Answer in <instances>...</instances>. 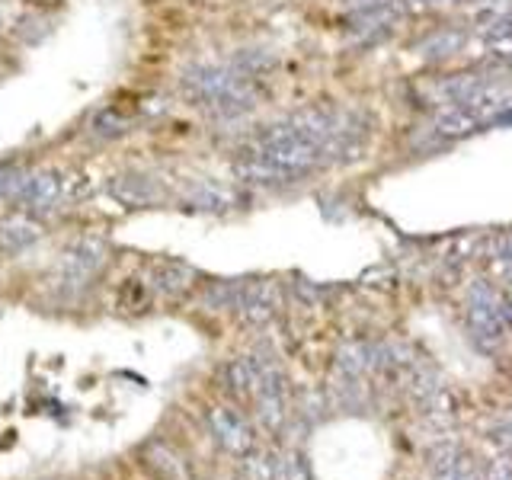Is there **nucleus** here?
I'll return each mask as SVG.
<instances>
[{
	"label": "nucleus",
	"mask_w": 512,
	"mask_h": 480,
	"mask_svg": "<svg viewBox=\"0 0 512 480\" xmlns=\"http://www.w3.org/2000/svg\"><path fill=\"white\" fill-rule=\"evenodd\" d=\"M234 308L240 311V317L247 324H269L279 311V285L269 279H256V282H244L240 285V295Z\"/></svg>",
	"instance_id": "nucleus-6"
},
{
	"label": "nucleus",
	"mask_w": 512,
	"mask_h": 480,
	"mask_svg": "<svg viewBox=\"0 0 512 480\" xmlns=\"http://www.w3.org/2000/svg\"><path fill=\"white\" fill-rule=\"evenodd\" d=\"M109 196L125 208H151L164 202V189L148 173H116L109 180Z\"/></svg>",
	"instance_id": "nucleus-7"
},
{
	"label": "nucleus",
	"mask_w": 512,
	"mask_h": 480,
	"mask_svg": "<svg viewBox=\"0 0 512 480\" xmlns=\"http://www.w3.org/2000/svg\"><path fill=\"white\" fill-rule=\"evenodd\" d=\"M269 362H260L256 356H237L224 365V384L228 391L240 400H253L256 388H260V378L266 372Z\"/></svg>",
	"instance_id": "nucleus-8"
},
{
	"label": "nucleus",
	"mask_w": 512,
	"mask_h": 480,
	"mask_svg": "<svg viewBox=\"0 0 512 480\" xmlns=\"http://www.w3.org/2000/svg\"><path fill=\"white\" fill-rule=\"evenodd\" d=\"M381 4H388V0H346V10L359 13V10H372V7H381Z\"/></svg>",
	"instance_id": "nucleus-25"
},
{
	"label": "nucleus",
	"mask_w": 512,
	"mask_h": 480,
	"mask_svg": "<svg viewBox=\"0 0 512 480\" xmlns=\"http://www.w3.org/2000/svg\"><path fill=\"white\" fill-rule=\"evenodd\" d=\"M484 480H512V464L509 461H493L487 468V474H484Z\"/></svg>",
	"instance_id": "nucleus-24"
},
{
	"label": "nucleus",
	"mask_w": 512,
	"mask_h": 480,
	"mask_svg": "<svg viewBox=\"0 0 512 480\" xmlns=\"http://www.w3.org/2000/svg\"><path fill=\"white\" fill-rule=\"evenodd\" d=\"M336 365H340L349 378H359L368 368H375V349L365 343H346L340 349V356H336Z\"/></svg>",
	"instance_id": "nucleus-13"
},
{
	"label": "nucleus",
	"mask_w": 512,
	"mask_h": 480,
	"mask_svg": "<svg viewBox=\"0 0 512 480\" xmlns=\"http://www.w3.org/2000/svg\"><path fill=\"white\" fill-rule=\"evenodd\" d=\"M208 426H212V436L224 452H231L237 458H244L253 452V429L247 423V416L234 410V407H212L208 410Z\"/></svg>",
	"instance_id": "nucleus-4"
},
{
	"label": "nucleus",
	"mask_w": 512,
	"mask_h": 480,
	"mask_svg": "<svg viewBox=\"0 0 512 480\" xmlns=\"http://www.w3.org/2000/svg\"><path fill=\"white\" fill-rule=\"evenodd\" d=\"M496 442H500L503 448H509V452H512V420H506L500 429H496Z\"/></svg>",
	"instance_id": "nucleus-26"
},
{
	"label": "nucleus",
	"mask_w": 512,
	"mask_h": 480,
	"mask_svg": "<svg viewBox=\"0 0 512 480\" xmlns=\"http://www.w3.org/2000/svg\"><path fill=\"white\" fill-rule=\"evenodd\" d=\"M477 32L487 42L512 39V4L509 7H490L484 13H477Z\"/></svg>",
	"instance_id": "nucleus-12"
},
{
	"label": "nucleus",
	"mask_w": 512,
	"mask_h": 480,
	"mask_svg": "<svg viewBox=\"0 0 512 480\" xmlns=\"http://www.w3.org/2000/svg\"><path fill=\"white\" fill-rule=\"evenodd\" d=\"M144 468H148L157 480H189L186 464L164 442H151L144 448Z\"/></svg>",
	"instance_id": "nucleus-11"
},
{
	"label": "nucleus",
	"mask_w": 512,
	"mask_h": 480,
	"mask_svg": "<svg viewBox=\"0 0 512 480\" xmlns=\"http://www.w3.org/2000/svg\"><path fill=\"white\" fill-rule=\"evenodd\" d=\"M490 61L503 64V68H512V39L490 42Z\"/></svg>",
	"instance_id": "nucleus-22"
},
{
	"label": "nucleus",
	"mask_w": 512,
	"mask_h": 480,
	"mask_svg": "<svg viewBox=\"0 0 512 480\" xmlns=\"http://www.w3.org/2000/svg\"><path fill=\"white\" fill-rule=\"evenodd\" d=\"M468 324L480 349H496L503 343L506 327L496 314V292L487 282H474L468 295Z\"/></svg>",
	"instance_id": "nucleus-2"
},
{
	"label": "nucleus",
	"mask_w": 512,
	"mask_h": 480,
	"mask_svg": "<svg viewBox=\"0 0 512 480\" xmlns=\"http://www.w3.org/2000/svg\"><path fill=\"white\" fill-rule=\"evenodd\" d=\"M26 167L23 164H0V199H13L16 189L26 180Z\"/></svg>",
	"instance_id": "nucleus-19"
},
{
	"label": "nucleus",
	"mask_w": 512,
	"mask_h": 480,
	"mask_svg": "<svg viewBox=\"0 0 512 480\" xmlns=\"http://www.w3.org/2000/svg\"><path fill=\"white\" fill-rule=\"evenodd\" d=\"M61 196H64V176L55 170H36V173H26V180L16 189L13 199L23 205V212L39 218V215L55 212Z\"/></svg>",
	"instance_id": "nucleus-3"
},
{
	"label": "nucleus",
	"mask_w": 512,
	"mask_h": 480,
	"mask_svg": "<svg viewBox=\"0 0 512 480\" xmlns=\"http://www.w3.org/2000/svg\"><path fill=\"white\" fill-rule=\"evenodd\" d=\"M109 260V247L100 237H77L74 244L64 247L58 263V279L64 285H87Z\"/></svg>",
	"instance_id": "nucleus-1"
},
{
	"label": "nucleus",
	"mask_w": 512,
	"mask_h": 480,
	"mask_svg": "<svg viewBox=\"0 0 512 480\" xmlns=\"http://www.w3.org/2000/svg\"><path fill=\"white\" fill-rule=\"evenodd\" d=\"M42 234H45L42 221L29 212H13L0 221V247L10 250V253H20V250L32 247Z\"/></svg>",
	"instance_id": "nucleus-10"
},
{
	"label": "nucleus",
	"mask_w": 512,
	"mask_h": 480,
	"mask_svg": "<svg viewBox=\"0 0 512 480\" xmlns=\"http://www.w3.org/2000/svg\"><path fill=\"white\" fill-rule=\"evenodd\" d=\"M244 474L247 480H276V458L269 455H244Z\"/></svg>",
	"instance_id": "nucleus-18"
},
{
	"label": "nucleus",
	"mask_w": 512,
	"mask_h": 480,
	"mask_svg": "<svg viewBox=\"0 0 512 480\" xmlns=\"http://www.w3.org/2000/svg\"><path fill=\"white\" fill-rule=\"evenodd\" d=\"M253 404H256V416H260V423L266 429H272V432L282 429L285 416H288V388H285V375L276 365H266L260 388L253 394Z\"/></svg>",
	"instance_id": "nucleus-5"
},
{
	"label": "nucleus",
	"mask_w": 512,
	"mask_h": 480,
	"mask_svg": "<svg viewBox=\"0 0 512 480\" xmlns=\"http://www.w3.org/2000/svg\"><path fill=\"white\" fill-rule=\"evenodd\" d=\"M461 45H464L461 29H439V32H432L429 39L420 42V55L423 58H445V55H455Z\"/></svg>",
	"instance_id": "nucleus-14"
},
{
	"label": "nucleus",
	"mask_w": 512,
	"mask_h": 480,
	"mask_svg": "<svg viewBox=\"0 0 512 480\" xmlns=\"http://www.w3.org/2000/svg\"><path fill=\"white\" fill-rule=\"evenodd\" d=\"M240 285L244 282H212L208 285V292H205V304L208 308H234L237 304V295H240Z\"/></svg>",
	"instance_id": "nucleus-16"
},
{
	"label": "nucleus",
	"mask_w": 512,
	"mask_h": 480,
	"mask_svg": "<svg viewBox=\"0 0 512 480\" xmlns=\"http://www.w3.org/2000/svg\"><path fill=\"white\" fill-rule=\"evenodd\" d=\"M128 128H132V119L119 116L116 109H103L100 116L93 119V135L96 138H119V135L128 132Z\"/></svg>",
	"instance_id": "nucleus-15"
},
{
	"label": "nucleus",
	"mask_w": 512,
	"mask_h": 480,
	"mask_svg": "<svg viewBox=\"0 0 512 480\" xmlns=\"http://www.w3.org/2000/svg\"><path fill=\"white\" fill-rule=\"evenodd\" d=\"M458 458H461V455H458V445L442 442V445H436V448L429 452V471L436 474V480H439V477H445L448 471L455 468Z\"/></svg>",
	"instance_id": "nucleus-17"
},
{
	"label": "nucleus",
	"mask_w": 512,
	"mask_h": 480,
	"mask_svg": "<svg viewBox=\"0 0 512 480\" xmlns=\"http://www.w3.org/2000/svg\"><path fill=\"white\" fill-rule=\"evenodd\" d=\"M439 480H477V471H474V464L468 458H458L455 468L448 471L445 477H439Z\"/></svg>",
	"instance_id": "nucleus-23"
},
{
	"label": "nucleus",
	"mask_w": 512,
	"mask_h": 480,
	"mask_svg": "<svg viewBox=\"0 0 512 480\" xmlns=\"http://www.w3.org/2000/svg\"><path fill=\"white\" fill-rule=\"evenodd\" d=\"M151 285L160 295L167 298H186L192 288H196V269L180 263V260H164L154 263L151 269Z\"/></svg>",
	"instance_id": "nucleus-9"
},
{
	"label": "nucleus",
	"mask_w": 512,
	"mask_h": 480,
	"mask_svg": "<svg viewBox=\"0 0 512 480\" xmlns=\"http://www.w3.org/2000/svg\"><path fill=\"white\" fill-rule=\"evenodd\" d=\"M477 4H490V7H496V4H500V0H477Z\"/></svg>",
	"instance_id": "nucleus-27"
},
{
	"label": "nucleus",
	"mask_w": 512,
	"mask_h": 480,
	"mask_svg": "<svg viewBox=\"0 0 512 480\" xmlns=\"http://www.w3.org/2000/svg\"><path fill=\"white\" fill-rule=\"evenodd\" d=\"M496 266L512 276V231L496 240Z\"/></svg>",
	"instance_id": "nucleus-21"
},
{
	"label": "nucleus",
	"mask_w": 512,
	"mask_h": 480,
	"mask_svg": "<svg viewBox=\"0 0 512 480\" xmlns=\"http://www.w3.org/2000/svg\"><path fill=\"white\" fill-rule=\"evenodd\" d=\"M276 480H308V468H304L301 455L276 458Z\"/></svg>",
	"instance_id": "nucleus-20"
}]
</instances>
